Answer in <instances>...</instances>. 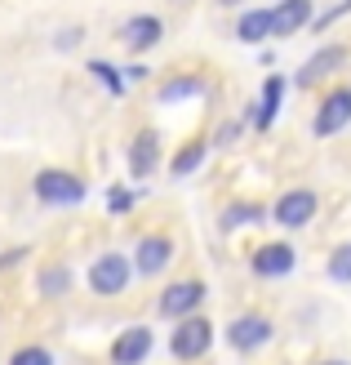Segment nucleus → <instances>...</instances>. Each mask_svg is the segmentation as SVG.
<instances>
[{"mask_svg": "<svg viewBox=\"0 0 351 365\" xmlns=\"http://www.w3.org/2000/svg\"><path fill=\"white\" fill-rule=\"evenodd\" d=\"M347 125H351V89H338V94H329V98L320 103V112H316V120H311V130L325 138V134L347 130Z\"/></svg>", "mask_w": 351, "mask_h": 365, "instance_id": "obj_4", "label": "nucleus"}, {"mask_svg": "<svg viewBox=\"0 0 351 365\" xmlns=\"http://www.w3.org/2000/svg\"><path fill=\"white\" fill-rule=\"evenodd\" d=\"M223 5H240V0H223Z\"/></svg>", "mask_w": 351, "mask_h": 365, "instance_id": "obj_27", "label": "nucleus"}, {"mask_svg": "<svg viewBox=\"0 0 351 365\" xmlns=\"http://www.w3.org/2000/svg\"><path fill=\"white\" fill-rule=\"evenodd\" d=\"M311 214H316V192H289V196H281V205H276V218H281L285 227L311 223Z\"/></svg>", "mask_w": 351, "mask_h": 365, "instance_id": "obj_10", "label": "nucleus"}, {"mask_svg": "<svg viewBox=\"0 0 351 365\" xmlns=\"http://www.w3.org/2000/svg\"><path fill=\"white\" fill-rule=\"evenodd\" d=\"M209 339H214V330H209V321L205 317H182V325L174 330V356L178 361H196V356H205L209 352Z\"/></svg>", "mask_w": 351, "mask_h": 365, "instance_id": "obj_3", "label": "nucleus"}, {"mask_svg": "<svg viewBox=\"0 0 351 365\" xmlns=\"http://www.w3.org/2000/svg\"><path fill=\"white\" fill-rule=\"evenodd\" d=\"M325 365H347V361H325Z\"/></svg>", "mask_w": 351, "mask_h": 365, "instance_id": "obj_26", "label": "nucleus"}, {"mask_svg": "<svg viewBox=\"0 0 351 365\" xmlns=\"http://www.w3.org/2000/svg\"><path fill=\"white\" fill-rule=\"evenodd\" d=\"M129 205H134V192H125V187L107 192V210H112V214H129Z\"/></svg>", "mask_w": 351, "mask_h": 365, "instance_id": "obj_23", "label": "nucleus"}, {"mask_svg": "<svg viewBox=\"0 0 351 365\" xmlns=\"http://www.w3.org/2000/svg\"><path fill=\"white\" fill-rule=\"evenodd\" d=\"M200 299H205V285H200V281H174L160 294V312L164 317H192Z\"/></svg>", "mask_w": 351, "mask_h": 365, "instance_id": "obj_6", "label": "nucleus"}, {"mask_svg": "<svg viewBox=\"0 0 351 365\" xmlns=\"http://www.w3.org/2000/svg\"><path fill=\"white\" fill-rule=\"evenodd\" d=\"M240 41H263V36H271V9H253V14H245V18H240Z\"/></svg>", "mask_w": 351, "mask_h": 365, "instance_id": "obj_15", "label": "nucleus"}, {"mask_svg": "<svg viewBox=\"0 0 351 365\" xmlns=\"http://www.w3.org/2000/svg\"><path fill=\"white\" fill-rule=\"evenodd\" d=\"M36 196L45 200V205H80L85 200V182L67 170H45L36 178Z\"/></svg>", "mask_w": 351, "mask_h": 365, "instance_id": "obj_1", "label": "nucleus"}, {"mask_svg": "<svg viewBox=\"0 0 351 365\" xmlns=\"http://www.w3.org/2000/svg\"><path fill=\"white\" fill-rule=\"evenodd\" d=\"M347 9H351V0H342V5H338V9H329V14H320V18H316V31H325V27H329V23H334V18H342Z\"/></svg>", "mask_w": 351, "mask_h": 365, "instance_id": "obj_25", "label": "nucleus"}, {"mask_svg": "<svg viewBox=\"0 0 351 365\" xmlns=\"http://www.w3.org/2000/svg\"><path fill=\"white\" fill-rule=\"evenodd\" d=\"M9 365H53V356L45 348H23V352H14Z\"/></svg>", "mask_w": 351, "mask_h": 365, "instance_id": "obj_22", "label": "nucleus"}, {"mask_svg": "<svg viewBox=\"0 0 351 365\" xmlns=\"http://www.w3.org/2000/svg\"><path fill=\"white\" fill-rule=\"evenodd\" d=\"M129 285V259L125 254H98L94 267H89V289L94 294H120V289Z\"/></svg>", "mask_w": 351, "mask_h": 365, "instance_id": "obj_2", "label": "nucleus"}, {"mask_svg": "<svg viewBox=\"0 0 351 365\" xmlns=\"http://www.w3.org/2000/svg\"><path fill=\"white\" fill-rule=\"evenodd\" d=\"M147 352H152V330L147 325H134L112 343V365H138Z\"/></svg>", "mask_w": 351, "mask_h": 365, "instance_id": "obj_8", "label": "nucleus"}, {"mask_svg": "<svg viewBox=\"0 0 351 365\" xmlns=\"http://www.w3.org/2000/svg\"><path fill=\"white\" fill-rule=\"evenodd\" d=\"M281 89H285V81H281V76H271V81L263 85V112H258V130H267V125H271L276 107H281Z\"/></svg>", "mask_w": 351, "mask_h": 365, "instance_id": "obj_16", "label": "nucleus"}, {"mask_svg": "<svg viewBox=\"0 0 351 365\" xmlns=\"http://www.w3.org/2000/svg\"><path fill=\"white\" fill-rule=\"evenodd\" d=\"M329 277H334L338 285H351V241L329 254Z\"/></svg>", "mask_w": 351, "mask_h": 365, "instance_id": "obj_18", "label": "nucleus"}, {"mask_svg": "<svg viewBox=\"0 0 351 365\" xmlns=\"http://www.w3.org/2000/svg\"><path fill=\"white\" fill-rule=\"evenodd\" d=\"M156 160H160V138H156V134H138L134 152H129V165H134V174H138V178L152 174Z\"/></svg>", "mask_w": 351, "mask_h": 365, "instance_id": "obj_14", "label": "nucleus"}, {"mask_svg": "<svg viewBox=\"0 0 351 365\" xmlns=\"http://www.w3.org/2000/svg\"><path fill=\"white\" fill-rule=\"evenodd\" d=\"M174 259V245L164 241V236H142L138 250H134V267L142 272V277H156V272H164V263Z\"/></svg>", "mask_w": 351, "mask_h": 365, "instance_id": "obj_7", "label": "nucleus"}, {"mask_svg": "<svg viewBox=\"0 0 351 365\" xmlns=\"http://www.w3.org/2000/svg\"><path fill=\"white\" fill-rule=\"evenodd\" d=\"M258 218H263V210H258V205H236L227 214V227H236V223H258Z\"/></svg>", "mask_w": 351, "mask_h": 365, "instance_id": "obj_24", "label": "nucleus"}, {"mask_svg": "<svg viewBox=\"0 0 351 365\" xmlns=\"http://www.w3.org/2000/svg\"><path fill=\"white\" fill-rule=\"evenodd\" d=\"M289 267H293V250L281 245V241H271V245H263L253 254V272H258V277H285Z\"/></svg>", "mask_w": 351, "mask_h": 365, "instance_id": "obj_11", "label": "nucleus"}, {"mask_svg": "<svg viewBox=\"0 0 351 365\" xmlns=\"http://www.w3.org/2000/svg\"><path fill=\"white\" fill-rule=\"evenodd\" d=\"M200 160H205V143H192V148H182L178 156H174V174L182 178V174H192Z\"/></svg>", "mask_w": 351, "mask_h": 365, "instance_id": "obj_19", "label": "nucleus"}, {"mask_svg": "<svg viewBox=\"0 0 351 365\" xmlns=\"http://www.w3.org/2000/svg\"><path fill=\"white\" fill-rule=\"evenodd\" d=\"M200 94V81L196 76H178V81H169L160 89V103H178V98H196Z\"/></svg>", "mask_w": 351, "mask_h": 365, "instance_id": "obj_17", "label": "nucleus"}, {"mask_svg": "<svg viewBox=\"0 0 351 365\" xmlns=\"http://www.w3.org/2000/svg\"><path fill=\"white\" fill-rule=\"evenodd\" d=\"M160 18H152V14H147V18H129V27H125V45L129 49H152L156 41H160Z\"/></svg>", "mask_w": 351, "mask_h": 365, "instance_id": "obj_13", "label": "nucleus"}, {"mask_svg": "<svg viewBox=\"0 0 351 365\" xmlns=\"http://www.w3.org/2000/svg\"><path fill=\"white\" fill-rule=\"evenodd\" d=\"M89 71H94V76H98L103 85H112V94H120V89H125V81H120V71H116L112 63H103V58H94V63H89Z\"/></svg>", "mask_w": 351, "mask_h": 365, "instance_id": "obj_21", "label": "nucleus"}, {"mask_svg": "<svg viewBox=\"0 0 351 365\" xmlns=\"http://www.w3.org/2000/svg\"><path fill=\"white\" fill-rule=\"evenodd\" d=\"M227 339H231L236 352H253V348H263L271 339V321L267 317H236L227 325Z\"/></svg>", "mask_w": 351, "mask_h": 365, "instance_id": "obj_5", "label": "nucleus"}, {"mask_svg": "<svg viewBox=\"0 0 351 365\" xmlns=\"http://www.w3.org/2000/svg\"><path fill=\"white\" fill-rule=\"evenodd\" d=\"M342 58H347V49H342V45H325L320 53H311V63L298 71V85H316V81L329 76V71H334Z\"/></svg>", "mask_w": 351, "mask_h": 365, "instance_id": "obj_12", "label": "nucleus"}, {"mask_svg": "<svg viewBox=\"0 0 351 365\" xmlns=\"http://www.w3.org/2000/svg\"><path fill=\"white\" fill-rule=\"evenodd\" d=\"M67 285H71V272H67V267H49L45 277H41V294H49V299H53V294H63Z\"/></svg>", "mask_w": 351, "mask_h": 365, "instance_id": "obj_20", "label": "nucleus"}, {"mask_svg": "<svg viewBox=\"0 0 351 365\" xmlns=\"http://www.w3.org/2000/svg\"><path fill=\"white\" fill-rule=\"evenodd\" d=\"M307 23H311V0H285V5L271 9V36L303 31Z\"/></svg>", "mask_w": 351, "mask_h": 365, "instance_id": "obj_9", "label": "nucleus"}]
</instances>
